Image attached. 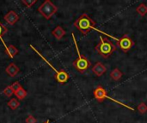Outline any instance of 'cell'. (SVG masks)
<instances>
[{
	"label": "cell",
	"mask_w": 147,
	"mask_h": 123,
	"mask_svg": "<svg viewBox=\"0 0 147 123\" xmlns=\"http://www.w3.org/2000/svg\"><path fill=\"white\" fill-rule=\"evenodd\" d=\"M136 11L137 13L141 15V16H145L147 14V6L145 3H140L137 8H136Z\"/></svg>",
	"instance_id": "14"
},
{
	"label": "cell",
	"mask_w": 147,
	"mask_h": 123,
	"mask_svg": "<svg viewBox=\"0 0 147 123\" xmlns=\"http://www.w3.org/2000/svg\"><path fill=\"white\" fill-rule=\"evenodd\" d=\"M38 12L43 15L46 19L49 20L57 11H58V7L54 5L50 0H46L39 8H38Z\"/></svg>",
	"instance_id": "5"
},
{
	"label": "cell",
	"mask_w": 147,
	"mask_h": 123,
	"mask_svg": "<svg viewBox=\"0 0 147 123\" xmlns=\"http://www.w3.org/2000/svg\"><path fill=\"white\" fill-rule=\"evenodd\" d=\"M96 24V22L94 20H92L86 13L81 15L74 22L75 27L78 30H79L84 35H87L92 29L97 30L95 27Z\"/></svg>",
	"instance_id": "1"
},
{
	"label": "cell",
	"mask_w": 147,
	"mask_h": 123,
	"mask_svg": "<svg viewBox=\"0 0 147 123\" xmlns=\"http://www.w3.org/2000/svg\"><path fill=\"white\" fill-rule=\"evenodd\" d=\"M52 34L57 39H61L64 36H65V29L62 27H60V26H57L53 31H52Z\"/></svg>",
	"instance_id": "11"
},
{
	"label": "cell",
	"mask_w": 147,
	"mask_h": 123,
	"mask_svg": "<svg viewBox=\"0 0 147 123\" xmlns=\"http://www.w3.org/2000/svg\"><path fill=\"white\" fill-rule=\"evenodd\" d=\"M5 53L9 56V57L13 58L18 53V50L14 45H9V46L5 47Z\"/></svg>",
	"instance_id": "12"
},
{
	"label": "cell",
	"mask_w": 147,
	"mask_h": 123,
	"mask_svg": "<svg viewBox=\"0 0 147 123\" xmlns=\"http://www.w3.org/2000/svg\"><path fill=\"white\" fill-rule=\"evenodd\" d=\"M99 38L100 41L96 46V51L103 58H109L110 55L117 50V47L108 39H104L102 36H100Z\"/></svg>",
	"instance_id": "2"
},
{
	"label": "cell",
	"mask_w": 147,
	"mask_h": 123,
	"mask_svg": "<svg viewBox=\"0 0 147 123\" xmlns=\"http://www.w3.org/2000/svg\"><path fill=\"white\" fill-rule=\"evenodd\" d=\"M134 45H135L134 41L127 33L124 34L120 39H117V42H116V47H118L120 50H121L125 53L128 52L134 47Z\"/></svg>",
	"instance_id": "6"
},
{
	"label": "cell",
	"mask_w": 147,
	"mask_h": 123,
	"mask_svg": "<svg viewBox=\"0 0 147 123\" xmlns=\"http://www.w3.org/2000/svg\"><path fill=\"white\" fill-rule=\"evenodd\" d=\"M11 86H12V88H13L14 92H16L17 90H19L20 88H22V85L20 84V82H18V81H16L15 83H13V84L11 85Z\"/></svg>",
	"instance_id": "21"
},
{
	"label": "cell",
	"mask_w": 147,
	"mask_h": 123,
	"mask_svg": "<svg viewBox=\"0 0 147 123\" xmlns=\"http://www.w3.org/2000/svg\"><path fill=\"white\" fill-rule=\"evenodd\" d=\"M137 110H139L140 114L144 115V114H146L147 112V105L145 103H140V104L138 105Z\"/></svg>",
	"instance_id": "18"
},
{
	"label": "cell",
	"mask_w": 147,
	"mask_h": 123,
	"mask_svg": "<svg viewBox=\"0 0 147 123\" xmlns=\"http://www.w3.org/2000/svg\"><path fill=\"white\" fill-rule=\"evenodd\" d=\"M55 79H56V80L59 84L63 85V84H65V83H66L68 81V80H69V74L65 70L61 69V70L59 71L58 74H56Z\"/></svg>",
	"instance_id": "9"
},
{
	"label": "cell",
	"mask_w": 147,
	"mask_h": 123,
	"mask_svg": "<svg viewBox=\"0 0 147 123\" xmlns=\"http://www.w3.org/2000/svg\"><path fill=\"white\" fill-rule=\"evenodd\" d=\"M8 107H9L11 110H16L20 106V102L16 98H11L8 103H7Z\"/></svg>",
	"instance_id": "16"
},
{
	"label": "cell",
	"mask_w": 147,
	"mask_h": 123,
	"mask_svg": "<svg viewBox=\"0 0 147 123\" xmlns=\"http://www.w3.org/2000/svg\"><path fill=\"white\" fill-rule=\"evenodd\" d=\"M22 3L28 8H31L34 4H35L37 3V0H22Z\"/></svg>",
	"instance_id": "20"
},
{
	"label": "cell",
	"mask_w": 147,
	"mask_h": 123,
	"mask_svg": "<svg viewBox=\"0 0 147 123\" xmlns=\"http://www.w3.org/2000/svg\"><path fill=\"white\" fill-rule=\"evenodd\" d=\"M107 71V68L100 62H97L93 67H92V72L98 77L104 74Z\"/></svg>",
	"instance_id": "8"
},
{
	"label": "cell",
	"mask_w": 147,
	"mask_h": 123,
	"mask_svg": "<svg viewBox=\"0 0 147 123\" xmlns=\"http://www.w3.org/2000/svg\"><path fill=\"white\" fill-rule=\"evenodd\" d=\"M3 19L6 21V22H7L8 24L13 26V25H15V24L18 21V20H19V15H18V14H17L16 11H14V10H9V11L3 16Z\"/></svg>",
	"instance_id": "7"
},
{
	"label": "cell",
	"mask_w": 147,
	"mask_h": 123,
	"mask_svg": "<svg viewBox=\"0 0 147 123\" xmlns=\"http://www.w3.org/2000/svg\"><path fill=\"white\" fill-rule=\"evenodd\" d=\"M71 37L73 39V41H74V44H75V47H76V50H77V52H78V57L72 62V65H73V67L78 72L84 73L91 66V63H90V60L86 57H84V56L80 54V51H79V49H78V42L76 40L74 33H71Z\"/></svg>",
	"instance_id": "3"
},
{
	"label": "cell",
	"mask_w": 147,
	"mask_h": 123,
	"mask_svg": "<svg viewBox=\"0 0 147 123\" xmlns=\"http://www.w3.org/2000/svg\"><path fill=\"white\" fill-rule=\"evenodd\" d=\"M3 93L6 97H11L13 94H15V92H14L12 86H9L5 87V88L3 89Z\"/></svg>",
	"instance_id": "17"
},
{
	"label": "cell",
	"mask_w": 147,
	"mask_h": 123,
	"mask_svg": "<svg viewBox=\"0 0 147 123\" xmlns=\"http://www.w3.org/2000/svg\"><path fill=\"white\" fill-rule=\"evenodd\" d=\"M45 123H50V121H49V120H47V121Z\"/></svg>",
	"instance_id": "23"
},
{
	"label": "cell",
	"mask_w": 147,
	"mask_h": 123,
	"mask_svg": "<svg viewBox=\"0 0 147 123\" xmlns=\"http://www.w3.org/2000/svg\"><path fill=\"white\" fill-rule=\"evenodd\" d=\"M122 75H123L122 72H121L119 68H115L114 70H112L111 73H110V77H111V79H113V80H115V81L120 80L121 79Z\"/></svg>",
	"instance_id": "13"
},
{
	"label": "cell",
	"mask_w": 147,
	"mask_h": 123,
	"mask_svg": "<svg viewBox=\"0 0 147 123\" xmlns=\"http://www.w3.org/2000/svg\"><path fill=\"white\" fill-rule=\"evenodd\" d=\"M20 68L14 63V62H11L8 65V67L5 68V72L10 76V77H15L18 72H19Z\"/></svg>",
	"instance_id": "10"
},
{
	"label": "cell",
	"mask_w": 147,
	"mask_h": 123,
	"mask_svg": "<svg viewBox=\"0 0 147 123\" xmlns=\"http://www.w3.org/2000/svg\"><path fill=\"white\" fill-rule=\"evenodd\" d=\"M93 95H94V98H95L99 103H102L103 100H104L105 98H108V99H109V100H111V101H113V102H115V103H116V104H120V105H121V106H123V107H125V108H127L128 110H132V111H134V109L132 108V107H130L129 105L125 104H123V103H121V102H120V101H118V100H116V99H115V98H110L109 96H108L107 91H106L102 86H97V87L93 91Z\"/></svg>",
	"instance_id": "4"
},
{
	"label": "cell",
	"mask_w": 147,
	"mask_h": 123,
	"mask_svg": "<svg viewBox=\"0 0 147 123\" xmlns=\"http://www.w3.org/2000/svg\"><path fill=\"white\" fill-rule=\"evenodd\" d=\"M15 95L16 96L17 99L22 100L27 97V92L25 91V89L23 87H22L19 90H17L16 92H15Z\"/></svg>",
	"instance_id": "15"
},
{
	"label": "cell",
	"mask_w": 147,
	"mask_h": 123,
	"mask_svg": "<svg viewBox=\"0 0 147 123\" xmlns=\"http://www.w3.org/2000/svg\"><path fill=\"white\" fill-rule=\"evenodd\" d=\"M8 32L7 27H5V26L0 21V41L3 39V36H4Z\"/></svg>",
	"instance_id": "19"
},
{
	"label": "cell",
	"mask_w": 147,
	"mask_h": 123,
	"mask_svg": "<svg viewBox=\"0 0 147 123\" xmlns=\"http://www.w3.org/2000/svg\"><path fill=\"white\" fill-rule=\"evenodd\" d=\"M36 122H37L36 119H35L33 116H31V115H29V116L27 117V119H26V123H36Z\"/></svg>",
	"instance_id": "22"
}]
</instances>
